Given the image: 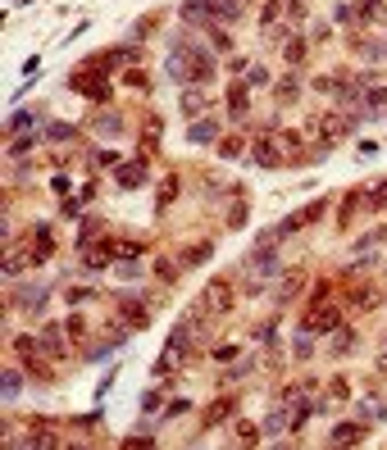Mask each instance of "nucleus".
<instances>
[{
	"label": "nucleus",
	"mask_w": 387,
	"mask_h": 450,
	"mask_svg": "<svg viewBox=\"0 0 387 450\" xmlns=\"http://www.w3.org/2000/svg\"><path fill=\"white\" fill-rule=\"evenodd\" d=\"M182 23H196V28H214V14L205 10V0H187V5H182Z\"/></svg>",
	"instance_id": "8"
},
{
	"label": "nucleus",
	"mask_w": 387,
	"mask_h": 450,
	"mask_svg": "<svg viewBox=\"0 0 387 450\" xmlns=\"http://www.w3.org/2000/svg\"><path fill=\"white\" fill-rule=\"evenodd\" d=\"M228 228H246V205H232L228 209Z\"/></svg>",
	"instance_id": "31"
},
{
	"label": "nucleus",
	"mask_w": 387,
	"mask_h": 450,
	"mask_svg": "<svg viewBox=\"0 0 387 450\" xmlns=\"http://www.w3.org/2000/svg\"><path fill=\"white\" fill-rule=\"evenodd\" d=\"M328 441L332 446H355V441H365V423H337Z\"/></svg>",
	"instance_id": "7"
},
{
	"label": "nucleus",
	"mask_w": 387,
	"mask_h": 450,
	"mask_svg": "<svg viewBox=\"0 0 387 450\" xmlns=\"http://www.w3.org/2000/svg\"><path fill=\"white\" fill-rule=\"evenodd\" d=\"M142 409L151 414V409H160V391H142Z\"/></svg>",
	"instance_id": "37"
},
{
	"label": "nucleus",
	"mask_w": 387,
	"mask_h": 450,
	"mask_svg": "<svg viewBox=\"0 0 387 450\" xmlns=\"http://www.w3.org/2000/svg\"><path fill=\"white\" fill-rule=\"evenodd\" d=\"M46 300H50V291H46L41 282H37V286H19V296H14V305H23V309H37V314H41V309H46Z\"/></svg>",
	"instance_id": "3"
},
{
	"label": "nucleus",
	"mask_w": 387,
	"mask_h": 450,
	"mask_svg": "<svg viewBox=\"0 0 387 450\" xmlns=\"http://www.w3.org/2000/svg\"><path fill=\"white\" fill-rule=\"evenodd\" d=\"M287 19H292V23L305 19V0H287Z\"/></svg>",
	"instance_id": "33"
},
{
	"label": "nucleus",
	"mask_w": 387,
	"mask_h": 450,
	"mask_svg": "<svg viewBox=\"0 0 387 450\" xmlns=\"http://www.w3.org/2000/svg\"><path fill=\"white\" fill-rule=\"evenodd\" d=\"M32 146H37V137H19V141L10 146V155H28V150H32Z\"/></svg>",
	"instance_id": "34"
},
{
	"label": "nucleus",
	"mask_w": 387,
	"mask_h": 450,
	"mask_svg": "<svg viewBox=\"0 0 387 450\" xmlns=\"http://www.w3.org/2000/svg\"><path fill=\"white\" fill-rule=\"evenodd\" d=\"M210 46L219 50V55H228V50H232V37H228V32H219V23L210 28Z\"/></svg>",
	"instance_id": "24"
},
{
	"label": "nucleus",
	"mask_w": 387,
	"mask_h": 450,
	"mask_svg": "<svg viewBox=\"0 0 387 450\" xmlns=\"http://www.w3.org/2000/svg\"><path fill=\"white\" fill-rule=\"evenodd\" d=\"M64 296H68V305H82V300L91 296V286H73V291H64Z\"/></svg>",
	"instance_id": "35"
},
{
	"label": "nucleus",
	"mask_w": 387,
	"mask_h": 450,
	"mask_svg": "<svg viewBox=\"0 0 387 450\" xmlns=\"http://www.w3.org/2000/svg\"><path fill=\"white\" fill-rule=\"evenodd\" d=\"M173 196H178V177H164V187H160V205H169Z\"/></svg>",
	"instance_id": "32"
},
{
	"label": "nucleus",
	"mask_w": 387,
	"mask_h": 450,
	"mask_svg": "<svg viewBox=\"0 0 387 450\" xmlns=\"http://www.w3.org/2000/svg\"><path fill=\"white\" fill-rule=\"evenodd\" d=\"M246 110H251V96H246V87H232V91H228V114H232V119H246Z\"/></svg>",
	"instance_id": "13"
},
{
	"label": "nucleus",
	"mask_w": 387,
	"mask_h": 450,
	"mask_svg": "<svg viewBox=\"0 0 387 450\" xmlns=\"http://www.w3.org/2000/svg\"><path fill=\"white\" fill-rule=\"evenodd\" d=\"M355 14H360V19H378V14H383V0H360Z\"/></svg>",
	"instance_id": "26"
},
{
	"label": "nucleus",
	"mask_w": 387,
	"mask_h": 450,
	"mask_svg": "<svg viewBox=\"0 0 387 450\" xmlns=\"http://www.w3.org/2000/svg\"><path fill=\"white\" fill-rule=\"evenodd\" d=\"M114 177H119V187H123V191H137V187H146V182H151L142 159H137V164H119V173H114Z\"/></svg>",
	"instance_id": "2"
},
{
	"label": "nucleus",
	"mask_w": 387,
	"mask_h": 450,
	"mask_svg": "<svg viewBox=\"0 0 387 450\" xmlns=\"http://www.w3.org/2000/svg\"><path fill=\"white\" fill-rule=\"evenodd\" d=\"M210 255H214V246H210V242H200V246H191V251H182V264L191 268V264H205Z\"/></svg>",
	"instance_id": "16"
},
{
	"label": "nucleus",
	"mask_w": 387,
	"mask_h": 450,
	"mask_svg": "<svg viewBox=\"0 0 387 450\" xmlns=\"http://www.w3.org/2000/svg\"><path fill=\"white\" fill-rule=\"evenodd\" d=\"M219 155H223V159H237V155H242V141H237V137H228V141L219 146Z\"/></svg>",
	"instance_id": "30"
},
{
	"label": "nucleus",
	"mask_w": 387,
	"mask_h": 450,
	"mask_svg": "<svg viewBox=\"0 0 387 450\" xmlns=\"http://www.w3.org/2000/svg\"><path fill=\"white\" fill-rule=\"evenodd\" d=\"M242 77H246V87H269L265 64H246V68H242Z\"/></svg>",
	"instance_id": "18"
},
{
	"label": "nucleus",
	"mask_w": 387,
	"mask_h": 450,
	"mask_svg": "<svg viewBox=\"0 0 387 450\" xmlns=\"http://www.w3.org/2000/svg\"><path fill=\"white\" fill-rule=\"evenodd\" d=\"M119 314H123V323H128V328H146V319H151V314H146L142 305H137V300H119Z\"/></svg>",
	"instance_id": "12"
},
{
	"label": "nucleus",
	"mask_w": 387,
	"mask_h": 450,
	"mask_svg": "<svg viewBox=\"0 0 387 450\" xmlns=\"http://www.w3.org/2000/svg\"><path fill=\"white\" fill-rule=\"evenodd\" d=\"M187 137H191V141H214V137H219V123H191V132H187Z\"/></svg>",
	"instance_id": "17"
},
{
	"label": "nucleus",
	"mask_w": 387,
	"mask_h": 450,
	"mask_svg": "<svg viewBox=\"0 0 387 450\" xmlns=\"http://www.w3.org/2000/svg\"><path fill=\"white\" fill-rule=\"evenodd\" d=\"M178 110H182V119H196V114L205 110V91L187 87V91H182V100H178Z\"/></svg>",
	"instance_id": "11"
},
{
	"label": "nucleus",
	"mask_w": 387,
	"mask_h": 450,
	"mask_svg": "<svg viewBox=\"0 0 387 450\" xmlns=\"http://www.w3.org/2000/svg\"><path fill=\"white\" fill-rule=\"evenodd\" d=\"M332 328H337V314H332V309H314V314L301 323V332H332Z\"/></svg>",
	"instance_id": "10"
},
{
	"label": "nucleus",
	"mask_w": 387,
	"mask_h": 450,
	"mask_svg": "<svg viewBox=\"0 0 387 450\" xmlns=\"http://www.w3.org/2000/svg\"><path fill=\"white\" fill-rule=\"evenodd\" d=\"M287 423H292L287 414H269V418H265V432H269V437H283V432H287Z\"/></svg>",
	"instance_id": "22"
},
{
	"label": "nucleus",
	"mask_w": 387,
	"mask_h": 450,
	"mask_svg": "<svg viewBox=\"0 0 387 450\" xmlns=\"http://www.w3.org/2000/svg\"><path fill=\"white\" fill-rule=\"evenodd\" d=\"M223 414H232V400H223V405L210 409V423H214V418H223Z\"/></svg>",
	"instance_id": "40"
},
{
	"label": "nucleus",
	"mask_w": 387,
	"mask_h": 450,
	"mask_svg": "<svg viewBox=\"0 0 387 450\" xmlns=\"http://www.w3.org/2000/svg\"><path fill=\"white\" fill-rule=\"evenodd\" d=\"M64 337H68V341H82V337H87V323L77 319V314H68V323H64Z\"/></svg>",
	"instance_id": "23"
},
{
	"label": "nucleus",
	"mask_w": 387,
	"mask_h": 450,
	"mask_svg": "<svg viewBox=\"0 0 387 450\" xmlns=\"http://www.w3.org/2000/svg\"><path fill=\"white\" fill-rule=\"evenodd\" d=\"M383 100H387L383 87H369V91H365V105H383Z\"/></svg>",
	"instance_id": "39"
},
{
	"label": "nucleus",
	"mask_w": 387,
	"mask_h": 450,
	"mask_svg": "<svg viewBox=\"0 0 387 450\" xmlns=\"http://www.w3.org/2000/svg\"><path fill=\"white\" fill-rule=\"evenodd\" d=\"M19 391H23L19 369H5V378H0V395H5V400H19Z\"/></svg>",
	"instance_id": "14"
},
{
	"label": "nucleus",
	"mask_w": 387,
	"mask_h": 450,
	"mask_svg": "<svg viewBox=\"0 0 387 450\" xmlns=\"http://www.w3.org/2000/svg\"><path fill=\"white\" fill-rule=\"evenodd\" d=\"M365 209H387V177H383V187H378L374 196H365Z\"/></svg>",
	"instance_id": "28"
},
{
	"label": "nucleus",
	"mask_w": 387,
	"mask_h": 450,
	"mask_svg": "<svg viewBox=\"0 0 387 450\" xmlns=\"http://www.w3.org/2000/svg\"><path fill=\"white\" fill-rule=\"evenodd\" d=\"M251 268H255V273H265V277H274L278 268H283V260H278V251L260 246V251H251Z\"/></svg>",
	"instance_id": "4"
},
{
	"label": "nucleus",
	"mask_w": 387,
	"mask_h": 450,
	"mask_svg": "<svg viewBox=\"0 0 387 450\" xmlns=\"http://www.w3.org/2000/svg\"><path fill=\"white\" fill-rule=\"evenodd\" d=\"M32 123H41V110H19V114H14V119H10V132H23V128H32Z\"/></svg>",
	"instance_id": "20"
},
{
	"label": "nucleus",
	"mask_w": 387,
	"mask_h": 450,
	"mask_svg": "<svg viewBox=\"0 0 387 450\" xmlns=\"http://www.w3.org/2000/svg\"><path fill=\"white\" fill-rule=\"evenodd\" d=\"M155 273L164 277V282H178V264L173 260H155Z\"/></svg>",
	"instance_id": "27"
},
{
	"label": "nucleus",
	"mask_w": 387,
	"mask_h": 450,
	"mask_svg": "<svg viewBox=\"0 0 387 450\" xmlns=\"http://www.w3.org/2000/svg\"><path fill=\"white\" fill-rule=\"evenodd\" d=\"M59 328H64V323H46V328H41V351H46V355H55V360H64V341H59Z\"/></svg>",
	"instance_id": "9"
},
{
	"label": "nucleus",
	"mask_w": 387,
	"mask_h": 450,
	"mask_svg": "<svg viewBox=\"0 0 387 450\" xmlns=\"http://www.w3.org/2000/svg\"><path fill=\"white\" fill-rule=\"evenodd\" d=\"M210 77H214V55L196 46L191 50V82H210Z\"/></svg>",
	"instance_id": "6"
},
{
	"label": "nucleus",
	"mask_w": 387,
	"mask_h": 450,
	"mask_svg": "<svg viewBox=\"0 0 387 450\" xmlns=\"http://www.w3.org/2000/svg\"><path fill=\"white\" fill-rule=\"evenodd\" d=\"M292 351H296L301 360H310V355H314V346H310V337H296V346H292Z\"/></svg>",
	"instance_id": "36"
},
{
	"label": "nucleus",
	"mask_w": 387,
	"mask_h": 450,
	"mask_svg": "<svg viewBox=\"0 0 387 450\" xmlns=\"http://www.w3.org/2000/svg\"><path fill=\"white\" fill-rule=\"evenodd\" d=\"M383 50H387V46H383Z\"/></svg>",
	"instance_id": "41"
},
{
	"label": "nucleus",
	"mask_w": 387,
	"mask_h": 450,
	"mask_svg": "<svg viewBox=\"0 0 387 450\" xmlns=\"http://www.w3.org/2000/svg\"><path fill=\"white\" fill-rule=\"evenodd\" d=\"M296 96H301V82H296V77H287V82H278V105H292Z\"/></svg>",
	"instance_id": "21"
},
{
	"label": "nucleus",
	"mask_w": 387,
	"mask_h": 450,
	"mask_svg": "<svg viewBox=\"0 0 387 450\" xmlns=\"http://www.w3.org/2000/svg\"><path fill=\"white\" fill-rule=\"evenodd\" d=\"M283 141H255V150H251V159L260 168H283V150H278Z\"/></svg>",
	"instance_id": "1"
},
{
	"label": "nucleus",
	"mask_w": 387,
	"mask_h": 450,
	"mask_svg": "<svg viewBox=\"0 0 387 450\" xmlns=\"http://www.w3.org/2000/svg\"><path fill=\"white\" fill-rule=\"evenodd\" d=\"M205 10L214 14V23H237L242 19V0H205Z\"/></svg>",
	"instance_id": "5"
},
{
	"label": "nucleus",
	"mask_w": 387,
	"mask_h": 450,
	"mask_svg": "<svg viewBox=\"0 0 387 450\" xmlns=\"http://www.w3.org/2000/svg\"><path fill=\"white\" fill-rule=\"evenodd\" d=\"M237 437H242L246 446H251V441H260V428H251V423H242V428H237Z\"/></svg>",
	"instance_id": "38"
},
{
	"label": "nucleus",
	"mask_w": 387,
	"mask_h": 450,
	"mask_svg": "<svg viewBox=\"0 0 387 450\" xmlns=\"http://www.w3.org/2000/svg\"><path fill=\"white\" fill-rule=\"evenodd\" d=\"M5 273H23V251H10V255H5Z\"/></svg>",
	"instance_id": "29"
},
{
	"label": "nucleus",
	"mask_w": 387,
	"mask_h": 450,
	"mask_svg": "<svg viewBox=\"0 0 387 450\" xmlns=\"http://www.w3.org/2000/svg\"><path fill=\"white\" fill-rule=\"evenodd\" d=\"M96 132H100V137H119L123 119H119V114H96Z\"/></svg>",
	"instance_id": "15"
},
{
	"label": "nucleus",
	"mask_w": 387,
	"mask_h": 450,
	"mask_svg": "<svg viewBox=\"0 0 387 450\" xmlns=\"http://www.w3.org/2000/svg\"><path fill=\"white\" fill-rule=\"evenodd\" d=\"M283 55H287V64H301V59H305V41L292 32V41H283Z\"/></svg>",
	"instance_id": "19"
},
{
	"label": "nucleus",
	"mask_w": 387,
	"mask_h": 450,
	"mask_svg": "<svg viewBox=\"0 0 387 450\" xmlns=\"http://www.w3.org/2000/svg\"><path fill=\"white\" fill-rule=\"evenodd\" d=\"M46 137L50 141H73V128L68 123H46Z\"/></svg>",
	"instance_id": "25"
}]
</instances>
